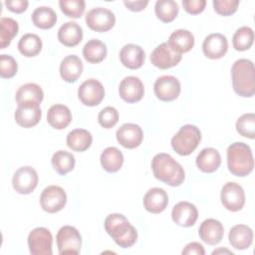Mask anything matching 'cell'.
<instances>
[{
	"label": "cell",
	"instance_id": "obj_1",
	"mask_svg": "<svg viewBox=\"0 0 255 255\" xmlns=\"http://www.w3.org/2000/svg\"><path fill=\"white\" fill-rule=\"evenodd\" d=\"M151 169L156 179L170 185L179 186L185 177L184 169L170 154L160 152L153 156Z\"/></svg>",
	"mask_w": 255,
	"mask_h": 255
},
{
	"label": "cell",
	"instance_id": "obj_2",
	"mask_svg": "<svg viewBox=\"0 0 255 255\" xmlns=\"http://www.w3.org/2000/svg\"><path fill=\"white\" fill-rule=\"evenodd\" d=\"M107 233L122 248L131 247L137 240V231L125 215L113 213L106 217L104 222Z\"/></svg>",
	"mask_w": 255,
	"mask_h": 255
},
{
	"label": "cell",
	"instance_id": "obj_3",
	"mask_svg": "<svg viewBox=\"0 0 255 255\" xmlns=\"http://www.w3.org/2000/svg\"><path fill=\"white\" fill-rule=\"evenodd\" d=\"M232 86L234 92L244 98L252 97L255 93L254 64L248 59H239L231 68Z\"/></svg>",
	"mask_w": 255,
	"mask_h": 255
},
{
	"label": "cell",
	"instance_id": "obj_4",
	"mask_svg": "<svg viewBox=\"0 0 255 255\" xmlns=\"http://www.w3.org/2000/svg\"><path fill=\"white\" fill-rule=\"evenodd\" d=\"M227 165L229 171L236 176H247L254 167V159L250 146L236 141L227 148Z\"/></svg>",
	"mask_w": 255,
	"mask_h": 255
},
{
	"label": "cell",
	"instance_id": "obj_5",
	"mask_svg": "<svg viewBox=\"0 0 255 255\" xmlns=\"http://www.w3.org/2000/svg\"><path fill=\"white\" fill-rule=\"evenodd\" d=\"M201 140V132L194 125H184L171 138V146L179 155H189Z\"/></svg>",
	"mask_w": 255,
	"mask_h": 255
},
{
	"label": "cell",
	"instance_id": "obj_6",
	"mask_svg": "<svg viewBox=\"0 0 255 255\" xmlns=\"http://www.w3.org/2000/svg\"><path fill=\"white\" fill-rule=\"evenodd\" d=\"M57 247L60 255H77L82 247V236L77 228L71 225L61 227L56 235Z\"/></svg>",
	"mask_w": 255,
	"mask_h": 255
},
{
	"label": "cell",
	"instance_id": "obj_7",
	"mask_svg": "<svg viewBox=\"0 0 255 255\" xmlns=\"http://www.w3.org/2000/svg\"><path fill=\"white\" fill-rule=\"evenodd\" d=\"M29 251L32 255H52L53 236L49 229L37 227L28 235Z\"/></svg>",
	"mask_w": 255,
	"mask_h": 255
},
{
	"label": "cell",
	"instance_id": "obj_8",
	"mask_svg": "<svg viewBox=\"0 0 255 255\" xmlns=\"http://www.w3.org/2000/svg\"><path fill=\"white\" fill-rule=\"evenodd\" d=\"M86 23L90 29L96 32H107L114 27L116 16L108 8L96 7L86 14Z\"/></svg>",
	"mask_w": 255,
	"mask_h": 255
},
{
	"label": "cell",
	"instance_id": "obj_9",
	"mask_svg": "<svg viewBox=\"0 0 255 255\" xmlns=\"http://www.w3.org/2000/svg\"><path fill=\"white\" fill-rule=\"evenodd\" d=\"M66 203L67 194L61 186L50 185L43 189L40 196V204L46 212H58L65 207Z\"/></svg>",
	"mask_w": 255,
	"mask_h": 255
},
{
	"label": "cell",
	"instance_id": "obj_10",
	"mask_svg": "<svg viewBox=\"0 0 255 255\" xmlns=\"http://www.w3.org/2000/svg\"><path fill=\"white\" fill-rule=\"evenodd\" d=\"M223 206L232 212L239 211L245 204V192L243 187L236 182L230 181L223 185L220 193Z\"/></svg>",
	"mask_w": 255,
	"mask_h": 255
},
{
	"label": "cell",
	"instance_id": "obj_11",
	"mask_svg": "<svg viewBox=\"0 0 255 255\" xmlns=\"http://www.w3.org/2000/svg\"><path fill=\"white\" fill-rule=\"evenodd\" d=\"M38 173L32 166H22L17 169L12 178V185L20 194L31 193L38 184Z\"/></svg>",
	"mask_w": 255,
	"mask_h": 255
},
{
	"label": "cell",
	"instance_id": "obj_12",
	"mask_svg": "<svg viewBox=\"0 0 255 255\" xmlns=\"http://www.w3.org/2000/svg\"><path fill=\"white\" fill-rule=\"evenodd\" d=\"M181 54L175 52L167 42L158 45L150 54L151 64L161 70L176 66L181 61Z\"/></svg>",
	"mask_w": 255,
	"mask_h": 255
},
{
	"label": "cell",
	"instance_id": "obj_13",
	"mask_svg": "<svg viewBox=\"0 0 255 255\" xmlns=\"http://www.w3.org/2000/svg\"><path fill=\"white\" fill-rule=\"evenodd\" d=\"M78 97L85 106H98L105 97L104 86L96 79H88L79 87Z\"/></svg>",
	"mask_w": 255,
	"mask_h": 255
},
{
	"label": "cell",
	"instance_id": "obj_14",
	"mask_svg": "<svg viewBox=\"0 0 255 255\" xmlns=\"http://www.w3.org/2000/svg\"><path fill=\"white\" fill-rule=\"evenodd\" d=\"M153 90L157 99L163 102H171L178 98L181 86L175 77L166 75L156 79Z\"/></svg>",
	"mask_w": 255,
	"mask_h": 255
},
{
	"label": "cell",
	"instance_id": "obj_15",
	"mask_svg": "<svg viewBox=\"0 0 255 255\" xmlns=\"http://www.w3.org/2000/svg\"><path fill=\"white\" fill-rule=\"evenodd\" d=\"M42 117V111L40 104L35 103H24L18 105L14 118L16 123L23 128H32L36 126Z\"/></svg>",
	"mask_w": 255,
	"mask_h": 255
},
{
	"label": "cell",
	"instance_id": "obj_16",
	"mask_svg": "<svg viewBox=\"0 0 255 255\" xmlns=\"http://www.w3.org/2000/svg\"><path fill=\"white\" fill-rule=\"evenodd\" d=\"M120 144L126 148L137 147L143 138V132L138 125L127 123L122 125L116 132Z\"/></svg>",
	"mask_w": 255,
	"mask_h": 255
},
{
	"label": "cell",
	"instance_id": "obj_17",
	"mask_svg": "<svg viewBox=\"0 0 255 255\" xmlns=\"http://www.w3.org/2000/svg\"><path fill=\"white\" fill-rule=\"evenodd\" d=\"M119 93L125 102L131 104L142 99L144 95V87L137 77L128 76L120 83Z\"/></svg>",
	"mask_w": 255,
	"mask_h": 255
},
{
	"label": "cell",
	"instance_id": "obj_18",
	"mask_svg": "<svg viewBox=\"0 0 255 255\" xmlns=\"http://www.w3.org/2000/svg\"><path fill=\"white\" fill-rule=\"evenodd\" d=\"M171 217L174 223L182 227H190L195 224L198 218V211L194 204L188 201L176 203L171 210Z\"/></svg>",
	"mask_w": 255,
	"mask_h": 255
},
{
	"label": "cell",
	"instance_id": "obj_19",
	"mask_svg": "<svg viewBox=\"0 0 255 255\" xmlns=\"http://www.w3.org/2000/svg\"><path fill=\"white\" fill-rule=\"evenodd\" d=\"M228 50L227 38L220 33L209 34L202 43L203 54L212 60L222 58Z\"/></svg>",
	"mask_w": 255,
	"mask_h": 255
},
{
	"label": "cell",
	"instance_id": "obj_20",
	"mask_svg": "<svg viewBox=\"0 0 255 255\" xmlns=\"http://www.w3.org/2000/svg\"><path fill=\"white\" fill-rule=\"evenodd\" d=\"M198 234L200 239L209 245L218 244L224 235V228L220 221L208 218L202 221L199 226Z\"/></svg>",
	"mask_w": 255,
	"mask_h": 255
},
{
	"label": "cell",
	"instance_id": "obj_21",
	"mask_svg": "<svg viewBox=\"0 0 255 255\" xmlns=\"http://www.w3.org/2000/svg\"><path fill=\"white\" fill-rule=\"evenodd\" d=\"M120 59L125 67L135 70L143 65L145 60V53L143 49L138 45L127 44L121 49Z\"/></svg>",
	"mask_w": 255,
	"mask_h": 255
},
{
	"label": "cell",
	"instance_id": "obj_22",
	"mask_svg": "<svg viewBox=\"0 0 255 255\" xmlns=\"http://www.w3.org/2000/svg\"><path fill=\"white\" fill-rule=\"evenodd\" d=\"M168 204V195L163 188H150L143 196V206L150 213L162 212Z\"/></svg>",
	"mask_w": 255,
	"mask_h": 255
},
{
	"label": "cell",
	"instance_id": "obj_23",
	"mask_svg": "<svg viewBox=\"0 0 255 255\" xmlns=\"http://www.w3.org/2000/svg\"><path fill=\"white\" fill-rule=\"evenodd\" d=\"M228 239L233 248L244 250L249 248L253 242V231L245 224H236L230 229Z\"/></svg>",
	"mask_w": 255,
	"mask_h": 255
},
{
	"label": "cell",
	"instance_id": "obj_24",
	"mask_svg": "<svg viewBox=\"0 0 255 255\" xmlns=\"http://www.w3.org/2000/svg\"><path fill=\"white\" fill-rule=\"evenodd\" d=\"M83 63L76 55L66 56L60 64V75L67 83H75L83 72Z\"/></svg>",
	"mask_w": 255,
	"mask_h": 255
},
{
	"label": "cell",
	"instance_id": "obj_25",
	"mask_svg": "<svg viewBox=\"0 0 255 255\" xmlns=\"http://www.w3.org/2000/svg\"><path fill=\"white\" fill-rule=\"evenodd\" d=\"M83 39V29L76 22H66L58 30V40L66 47H75Z\"/></svg>",
	"mask_w": 255,
	"mask_h": 255
},
{
	"label": "cell",
	"instance_id": "obj_26",
	"mask_svg": "<svg viewBox=\"0 0 255 255\" xmlns=\"http://www.w3.org/2000/svg\"><path fill=\"white\" fill-rule=\"evenodd\" d=\"M47 121L52 128L56 129H63L71 124L72 113L67 106L56 104L48 110Z\"/></svg>",
	"mask_w": 255,
	"mask_h": 255
},
{
	"label": "cell",
	"instance_id": "obj_27",
	"mask_svg": "<svg viewBox=\"0 0 255 255\" xmlns=\"http://www.w3.org/2000/svg\"><path fill=\"white\" fill-rule=\"evenodd\" d=\"M221 164V156L217 149L213 147L203 148L196 156L197 167L206 173L214 172Z\"/></svg>",
	"mask_w": 255,
	"mask_h": 255
},
{
	"label": "cell",
	"instance_id": "obj_28",
	"mask_svg": "<svg viewBox=\"0 0 255 255\" xmlns=\"http://www.w3.org/2000/svg\"><path fill=\"white\" fill-rule=\"evenodd\" d=\"M167 44L177 53L189 52L194 46V37L188 30L177 29L168 38Z\"/></svg>",
	"mask_w": 255,
	"mask_h": 255
},
{
	"label": "cell",
	"instance_id": "obj_29",
	"mask_svg": "<svg viewBox=\"0 0 255 255\" xmlns=\"http://www.w3.org/2000/svg\"><path fill=\"white\" fill-rule=\"evenodd\" d=\"M93 141V136L90 131L84 128H75L67 135V145L75 151L87 150Z\"/></svg>",
	"mask_w": 255,
	"mask_h": 255
},
{
	"label": "cell",
	"instance_id": "obj_30",
	"mask_svg": "<svg viewBox=\"0 0 255 255\" xmlns=\"http://www.w3.org/2000/svg\"><path fill=\"white\" fill-rule=\"evenodd\" d=\"M44 93L42 88L34 83H27L21 86L16 92V102L18 105L24 103L40 104L43 101Z\"/></svg>",
	"mask_w": 255,
	"mask_h": 255
},
{
	"label": "cell",
	"instance_id": "obj_31",
	"mask_svg": "<svg viewBox=\"0 0 255 255\" xmlns=\"http://www.w3.org/2000/svg\"><path fill=\"white\" fill-rule=\"evenodd\" d=\"M108 50L105 43L98 39H91L83 48V56L85 60L92 64L101 63L107 56Z\"/></svg>",
	"mask_w": 255,
	"mask_h": 255
},
{
	"label": "cell",
	"instance_id": "obj_32",
	"mask_svg": "<svg viewBox=\"0 0 255 255\" xmlns=\"http://www.w3.org/2000/svg\"><path fill=\"white\" fill-rule=\"evenodd\" d=\"M101 164L108 172H117L124 163V155L116 146L107 147L101 154Z\"/></svg>",
	"mask_w": 255,
	"mask_h": 255
},
{
	"label": "cell",
	"instance_id": "obj_33",
	"mask_svg": "<svg viewBox=\"0 0 255 255\" xmlns=\"http://www.w3.org/2000/svg\"><path fill=\"white\" fill-rule=\"evenodd\" d=\"M33 24L40 29H50L57 22L56 12L48 6L37 7L32 13Z\"/></svg>",
	"mask_w": 255,
	"mask_h": 255
},
{
	"label": "cell",
	"instance_id": "obj_34",
	"mask_svg": "<svg viewBox=\"0 0 255 255\" xmlns=\"http://www.w3.org/2000/svg\"><path fill=\"white\" fill-rule=\"evenodd\" d=\"M18 50L25 57H35L42 50V40L33 33H27L18 42Z\"/></svg>",
	"mask_w": 255,
	"mask_h": 255
},
{
	"label": "cell",
	"instance_id": "obj_35",
	"mask_svg": "<svg viewBox=\"0 0 255 255\" xmlns=\"http://www.w3.org/2000/svg\"><path fill=\"white\" fill-rule=\"evenodd\" d=\"M51 163L59 174L65 175L74 169L76 160L75 156L71 152L66 150H58L53 154Z\"/></svg>",
	"mask_w": 255,
	"mask_h": 255
},
{
	"label": "cell",
	"instance_id": "obj_36",
	"mask_svg": "<svg viewBox=\"0 0 255 255\" xmlns=\"http://www.w3.org/2000/svg\"><path fill=\"white\" fill-rule=\"evenodd\" d=\"M154 11L160 21L169 23L176 18L179 8L178 4L173 0H157L154 5Z\"/></svg>",
	"mask_w": 255,
	"mask_h": 255
},
{
	"label": "cell",
	"instance_id": "obj_37",
	"mask_svg": "<svg viewBox=\"0 0 255 255\" xmlns=\"http://www.w3.org/2000/svg\"><path fill=\"white\" fill-rule=\"evenodd\" d=\"M18 31L19 25L14 19L2 17L0 20V49H5L9 46Z\"/></svg>",
	"mask_w": 255,
	"mask_h": 255
},
{
	"label": "cell",
	"instance_id": "obj_38",
	"mask_svg": "<svg viewBox=\"0 0 255 255\" xmlns=\"http://www.w3.org/2000/svg\"><path fill=\"white\" fill-rule=\"evenodd\" d=\"M254 41V32L248 26L240 27L236 30L232 38V44L237 51H246L252 45Z\"/></svg>",
	"mask_w": 255,
	"mask_h": 255
},
{
	"label": "cell",
	"instance_id": "obj_39",
	"mask_svg": "<svg viewBox=\"0 0 255 255\" xmlns=\"http://www.w3.org/2000/svg\"><path fill=\"white\" fill-rule=\"evenodd\" d=\"M237 132L245 137L253 139L255 137V115L248 113L238 118L236 122Z\"/></svg>",
	"mask_w": 255,
	"mask_h": 255
},
{
	"label": "cell",
	"instance_id": "obj_40",
	"mask_svg": "<svg viewBox=\"0 0 255 255\" xmlns=\"http://www.w3.org/2000/svg\"><path fill=\"white\" fill-rule=\"evenodd\" d=\"M61 11L70 18H80L85 11L86 3L84 0H60Z\"/></svg>",
	"mask_w": 255,
	"mask_h": 255
},
{
	"label": "cell",
	"instance_id": "obj_41",
	"mask_svg": "<svg viewBox=\"0 0 255 255\" xmlns=\"http://www.w3.org/2000/svg\"><path fill=\"white\" fill-rule=\"evenodd\" d=\"M98 122L103 128H111L119 122V112L114 107H106L99 113Z\"/></svg>",
	"mask_w": 255,
	"mask_h": 255
},
{
	"label": "cell",
	"instance_id": "obj_42",
	"mask_svg": "<svg viewBox=\"0 0 255 255\" xmlns=\"http://www.w3.org/2000/svg\"><path fill=\"white\" fill-rule=\"evenodd\" d=\"M18 65L15 59L6 54H2L0 57V76L4 79H10L17 73Z\"/></svg>",
	"mask_w": 255,
	"mask_h": 255
},
{
	"label": "cell",
	"instance_id": "obj_43",
	"mask_svg": "<svg viewBox=\"0 0 255 255\" xmlns=\"http://www.w3.org/2000/svg\"><path fill=\"white\" fill-rule=\"evenodd\" d=\"M239 5L238 0H214L213 1V7L216 13L223 15V16H229L237 11Z\"/></svg>",
	"mask_w": 255,
	"mask_h": 255
},
{
	"label": "cell",
	"instance_id": "obj_44",
	"mask_svg": "<svg viewBox=\"0 0 255 255\" xmlns=\"http://www.w3.org/2000/svg\"><path fill=\"white\" fill-rule=\"evenodd\" d=\"M206 5L205 0H183L182 6L184 10L192 15L201 13Z\"/></svg>",
	"mask_w": 255,
	"mask_h": 255
},
{
	"label": "cell",
	"instance_id": "obj_45",
	"mask_svg": "<svg viewBox=\"0 0 255 255\" xmlns=\"http://www.w3.org/2000/svg\"><path fill=\"white\" fill-rule=\"evenodd\" d=\"M4 4L8 8V10L14 13H22L28 7L27 0H6Z\"/></svg>",
	"mask_w": 255,
	"mask_h": 255
},
{
	"label": "cell",
	"instance_id": "obj_46",
	"mask_svg": "<svg viewBox=\"0 0 255 255\" xmlns=\"http://www.w3.org/2000/svg\"><path fill=\"white\" fill-rule=\"evenodd\" d=\"M184 255H190V254H195V255H204L205 251L202 246V244L198 242H190L188 243L184 249L181 252Z\"/></svg>",
	"mask_w": 255,
	"mask_h": 255
},
{
	"label": "cell",
	"instance_id": "obj_47",
	"mask_svg": "<svg viewBox=\"0 0 255 255\" xmlns=\"http://www.w3.org/2000/svg\"><path fill=\"white\" fill-rule=\"evenodd\" d=\"M124 4L130 11L138 12V11L143 10L146 7V5L148 4V1H146V0H144V1H142V0H139V1H124Z\"/></svg>",
	"mask_w": 255,
	"mask_h": 255
},
{
	"label": "cell",
	"instance_id": "obj_48",
	"mask_svg": "<svg viewBox=\"0 0 255 255\" xmlns=\"http://www.w3.org/2000/svg\"><path fill=\"white\" fill-rule=\"evenodd\" d=\"M228 253V254H233L231 251H229V250H227V249H217V250H214L213 252H212V254L214 255V254H218V253Z\"/></svg>",
	"mask_w": 255,
	"mask_h": 255
}]
</instances>
